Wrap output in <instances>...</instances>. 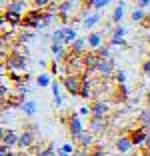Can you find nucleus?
<instances>
[{
	"instance_id": "obj_18",
	"label": "nucleus",
	"mask_w": 150,
	"mask_h": 156,
	"mask_svg": "<svg viewBox=\"0 0 150 156\" xmlns=\"http://www.w3.org/2000/svg\"><path fill=\"white\" fill-rule=\"evenodd\" d=\"M86 46H88V42H86V38H78V40L76 42H74V44L72 46H70V48H68V52H72V54L74 56H84V54H86Z\"/></svg>"
},
{
	"instance_id": "obj_44",
	"label": "nucleus",
	"mask_w": 150,
	"mask_h": 156,
	"mask_svg": "<svg viewBox=\"0 0 150 156\" xmlns=\"http://www.w3.org/2000/svg\"><path fill=\"white\" fill-rule=\"evenodd\" d=\"M72 156H90V152L84 150V148H78V146H76V150H74V154H72Z\"/></svg>"
},
{
	"instance_id": "obj_16",
	"label": "nucleus",
	"mask_w": 150,
	"mask_h": 156,
	"mask_svg": "<svg viewBox=\"0 0 150 156\" xmlns=\"http://www.w3.org/2000/svg\"><path fill=\"white\" fill-rule=\"evenodd\" d=\"M132 148H134V144H132V140H130V136H128V134L118 136V140H116V150H118L120 154H128Z\"/></svg>"
},
{
	"instance_id": "obj_21",
	"label": "nucleus",
	"mask_w": 150,
	"mask_h": 156,
	"mask_svg": "<svg viewBox=\"0 0 150 156\" xmlns=\"http://www.w3.org/2000/svg\"><path fill=\"white\" fill-rule=\"evenodd\" d=\"M80 98H92V78L88 76V74H84V78H82Z\"/></svg>"
},
{
	"instance_id": "obj_36",
	"label": "nucleus",
	"mask_w": 150,
	"mask_h": 156,
	"mask_svg": "<svg viewBox=\"0 0 150 156\" xmlns=\"http://www.w3.org/2000/svg\"><path fill=\"white\" fill-rule=\"evenodd\" d=\"M18 40L20 42H32V40H36V34L34 32H20V36H18Z\"/></svg>"
},
{
	"instance_id": "obj_43",
	"label": "nucleus",
	"mask_w": 150,
	"mask_h": 156,
	"mask_svg": "<svg viewBox=\"0 0 150 156\" xmlns=\"http://www.w3.org/2000/svg\"><path fill=\"white\" fill-rule=\"evenodd\" d=\"M78 114H80V116H92L90 106H82V108H78Z\"/></svg>"
},
{
	"instance_id": "obj_13",
	"label": "nucleus",
	"mask_w": 150,
	"mask_h": 156,
	"mask_svg": "<svg viewBox=\"0 0 150 156\" xmlns=\"http://www.w3.org/2000/svg\"><path fill=\"white\" fill-rule=\"evenodd\" d=\"M100 20H102V14L94 10V12H88V14H84V16H82V26L86 28V30H92V28H94Z\"/></svg>"
},
{
	"instance_id": "obj_31",
	"label": "nucleus",
	"mask_w": 150,
	"mask_h": 156,
	"mask_svg": "<svg viewBox=\"0 0 150 156\" xmlns=\"http://www.w3.org/2000/svg\"><path fill=\"white\" fill-rule=\"evenodd\" d=\"M96 54H98L100 56V60H110V58H112V54H110V48H108V46H102V48H98V50H96Z\"/></svg>"
},
{
	"instance_id": "obj_4",
	"label": "nucleus",
	"mask_w": 150,
	"mask_h": 156,
	"mask_svg": "<svg viewBox=\"0 0 150 156\" xmlns=\"http://www.w3.org/2000/svg\"><path fill=\"white\" fill-rule=\"evenodd\" d=\"M82 74H66V76L60 80L62 86L66 88L70 96H80V88H82Z\"/></svg>"
},
{
	"instance_id": "obj_6",
	"label": "nucleus",
	"mask_w": 150,
	"mask_h": 156,
	"mask_svg": "<svg viewBox=\"0 0 150 156\" xmlns=\"http://www.w3.org/2000/svg\"><path fill=\"white\" fill-rule=\"evenodd\" d=\"M90 112H92V116L106 118V116L110 114V104L106 100H102V98H94V100L90 102Z\"/></svg>"
},
{
	"instance_id": "obj_12",
	"label": "nucleus",
	"mask_w": 150,
	"mask_h": 156,
	"mask_svg": "<svg viewBox=\"0 0 150 156\" xmlns=\"http://www.w3.org/2000/svg\"><path fill=\"white\" fill-rule=\"evenodd\" d=\"M2 20L4 22H8V26L10 28H18V26H22V22H24V16L22 14H18V12H12V10H2Z\"/></svg>"
},
{
	"instance_id": "obj_32",
	"label": "nucleus",
	"mask_w": 150,
	"mask_h": 156,
	"mask_svg": "<svg viewBox=\"0 0 150 156\" xmlns=\"http://www.w3.org/2000/svg\"><path fill=\"white\" fill-rule=\"evenodd\" d=\"M36 156H56V152H54V142H50L48 146L44 148V150H38Z\"/></svg>"
},
{
	"instance_id": "obj_47",
	"label": "nucleus",
	"mask_w": 150,
	"mask_h": 156,
	"mask_svg": "<svg viewBox=\"0 0 150 156\" xmlns=\"http://www.w3.org/2000/svg\"><path fill=\"white\" fill-rule=\"evenodd\" d=\"M146 6H150V0H138V4H136V8H140V10H144Z\"/></svg>"
},
{
	"instance_id": "obj_19",
	"label": "nucleus",
	"mask_w": 150,
	"mask_h": 156,
	"mask_svg": "<svg viewBox=\"0 0 150 156\" xmlns=\"http://www.w3.org/2000/svg\"><path fill=\"white\" fill-rule=\"evenodd\" d=\"M78 148H84V150H88V152L94 148V134H92L90 130H86V132L80 136V140H78Z\"/></svg>"
},
{
	"instance_id": "obj_45",
	"label": "nucleus",
	"mask_w": 150,
	"mask_h": 156,
	"mask_svg": "<svg viewBox=\"0 0 150 156\" xmlns=\"http://www.w3.org/2000/svg\"><path fill=\"white\" fill-rule=\"evenodd\" d=\"M58 20L62 24H68L70 22V14H58Z\"/></svg>"
},
{
	"instance_id": "obj_30",
	"label": "nucleus",
	"mask_w": 150,
	"mask_h": 156,
	"mask_svg": "<svg viewBox=\"0 0 150 156\" xmlns=\"http://www.w3.org/2000/svg\"><path fill=\"white\" fill-rule=\"evenodd\" d=\"M126 34H128V30L120 24V26H114V30H112L110 36H112V38H126Z\"/></svg>"
},
{
	"instance_id": "obj_2",
	"label": "nucleus",
	"mask_w": 150,
	"mask_h": 156,
	"mask_svg": "<svg viewBox=\"0 0 150 156\" xmlns=\"http://www.w3.org/2000/svg\"><path fill=\"white\" fill-rule=\"evenodd\" d=\"M66 126H68V134H70V138H72V142H78L80 136L86 132V128H84V124H82L80 114H78V112H70L68 124H66Z\"/></svg>"
},
{
	"instance_id": "obj_7",
	"label": "nucleus",
	"mask_w": 150,
	"mask_h": 156,
	"mask_svg": "<svg viewBox=\"0 0 150 156\" xmlns=\"http://www.w3.org/2000/svg\"><path fill=\"white\" fill-rule=\"evenodd\" d=\"M98 66H100V56L96 54L94 50L86 52V54H84V70H86L88 76H92L94 72H98Z\"/></svg>"
},
{
	"instance_id": "obj_20",
	"label": "nucleus",
	"mask_w": 150,
	"mask_h": 156,
	"mask_svg": "<svg viewBox=\"0 0 150 156\" xmlns=\"http://www.w3.org/2000/svg\"><path fill=\"white\" fill-rule=\"evenodd\" d=\"M78 32L74 26H64V46H72L74 42L78 40Z\"/></svg>"
},
{
	"instance_id": "obj_22",
	"label": "nucleus",
	"mask_w": 150,
	"mask_h": 156,
	"mask_svg": "<svg viewBox=\"0 0 150 156\" xmlns=\"http://www.w3.org/2000/svg\"><path fill=\"white\" fill-rule=\"evenodd\" d=\"M128 96H130V90H128L126 84H116V90H114V100L116 102H126Z\"/></svg>"
},
{
	"instance_id": "obj_33",
	"label": "nucleus",
	"mask_w": 150,
	"mask_h": 156,
	"mask_svg": "<svg viewBox=\"0 0 150 156\" xmlns=\"http://www.w3.org/2000/svg\"><path fill=\"white\" fill-rule=\"evenodd\" d=\"M108 44H110V46H120V48H128V42H126V38H112V36H110Z\"/></svg>"
},
{
	"instance_id": "obj_48",
	"label": "nucleus",
	"mask_w": 150,
	"mask_h": 156,
	"mask_svg": "<svg viewBox=\"0 0 150 156\" xmlns=\"http://www.w3.org/2000/svg\"><path fill=\"white\" fill-rule=\"evenodd\" d=\"M0 156H14L12 152L8 150V148H4V146H0Z\"/></svg>"
},
{
	"instance_id": "obj_9",
	"label": "nucleus",
	"mask_w": 150,
	"mask_h": 156,
	"mask_svg": "<svg viewBox=\"0 0 150 156\" xmlns=\"http://www.w3.org/2000/svg\"><path fill=\"white\" fill-rule=\"evenodd\" d=\"M114 72H116V62H114V58H110V60H100L98 74H100V78H102V80H110Z\"/></svg>"
},
{
	"instance_id": "obj_46",
	"label": "nucleus",
	"mask_w": 150,
	"mask_h": 156,
	"mask_svg": "<svg viewBox=\"0 0 150 156\" xmlns=\"http://www.w3.org/2000/svg\"><path fill=\"white\" fill-rule=\"evenodd\" d=\"M142 156H150V134H148V140H146V144H144V152H142Z\"/></svg>"
},
{
	"instance_id": "obj_40",
	"label": "nucleus",
	"mask_w": 150,
	"mask_h": 156,
	"mask_svg": "<svg viewBox=\"0 0 150 156\" xmlns=\"http://www.w3.org/2000/svg\"><path fill=\"white\" fill-rule=\"evenodd\" d=\"M90 156H106L104 154V148H102V146H94L90 150Z\"/></svg>"
},
{
	"instance_id": "obj_23",
	"label": "nucleus",
	"mask_w": 150,
	"mask_h": 156,
	"mask_svg": "<svg viewBox=\"0 0 150 156\" xmlns=\"http://www.w3.org/2000/svg\"><path fill=\"white\" fill-rule=\"evenodd\" d=\"M52 102H54L56 108H62V96H60V82L58 80H52Z\"/></svg>"
},
{
	"instance_id": "obj_3",
	"label": "nucleus",
	"mask_w": 150,
	"mask_h": 156,
	"mask_svg": "<svg viewBox=\"0 0 150 156\" xmlns=\"http://www.w3.org/2000/svg\"><path fill=\"white\" fill-rule=\"evenodd\" d=\"M42 18H44V10H36L32 8L24 14V22L22 28H28V30H42Z\"/></svg>"
},
{
	"instance_id": "obj_26",
	"label": "nucleus",
	"mask_w": 150,
	"mask_h": 156,
	"mask_svg": "<svg viewBox=\"0 0 150 156\" xmlns=\"http://www.w3.org/2000/svg\"><path fill=\"white\" fill-rule=\"evenodd\" d=\"M138 124H140L142 128L150 130V108H144V110L138 112Z\"/></svg>"
},
{
	"instance_id": "obj_24",
	"label": "nucleus",
	"mask_w": 150,
	"mask_h": 156,
	"mask_svg": "<svg viewBox=\"0 0 150 156\" xmlns=\"http://www.w3.org/2000/svg\"><path fill=\"white\" fill-rule=\"evenodd\" d=\"M130 18H132V22L134 24H144L146 20H148V14L144 12V10H140V8H132V12H130Z\"/></svg>"
},
{
	"instance_id": "obj_29",
	"label": "nucleus",
	"mask_w": 150,
	"mask_h": 156,
	"mask_svg": "<svg viewBox=\"0 0 150 156\" xmlns=\"http://www.w3.org/2000/svg\"><path fill=\"white\" fill-rule=\"evenodd\" d=\"M74 0H66V2H58V14H68L74 8Z\"/></svg>"
},
{
	"instance_id": "obj_50",
	"label": "nucleus",
	"mask_w": 150,
	"mask_h": 156,
	"mask_svg": "<svg viewBox=\"0 0 150 156\" xmlns=\"http://www.w3.org/2000/svg\"><path fill=\"white\" fill-rule=\"evenodd\" d=\"M56 156H70V154H66V152H62V150H58V152H56Z\"/></svg>"
},
{
	"instance_id": "obj_37",
	"label": "nucleus",
	"mask_w": 150,
	"mask_h": 156,
	"mask_svg": "<svg viewBox=\"0 0 150 156\" xmlns=\"http://www.w3.org/2000/svg\"><path fill=\"white\" fill-rule=\"evenodd\" d=\"M56 14L54 12H48V10H44V18H42V28H46L48 24H52V20H54Z\"/></svg>"
},
{
	"instance_id": "obj_17",
	"label": "nucleus",
	"mask_w": 150,
	"mask_h": 156,
	"mask_svg": "<svg viewBox=\"0 0 150 156\" xmlns=\"http://www.w3.org/2000/svg\"><path fill=\"white\" fill-rule=\"evenodd\" d=\"M2 8L6 10H12V12H18V14H26L28 12V2L26 0H14V2H8V4H2Z\"/></svg>"
},
{
	"instance_id": "obj_34",
	"label": "nucleus",
	"mask_w": 150,
	"mask_h": 156,
	"mask_svg": "<svg viewBox=\"0 0 150 156\" xmlns=\"http://www.w3.org/2000/svg\"><path fill=\"white\" fill-rule=\"evenodd\" d=\"M108 4H110L108 0H92V2H90V6L96 10V12H98V10H102V8H106Z\"/></svg>"
},
{
	"instance_id": "obj_38",
	"label": "nucleus",
	"mask_w": 150,
	"mask_h": 156,
	"mask_svg": "<svg viewBox=\"0 0 150 156\" xmlns=\"http://www.w3.org/2000/svg\"><path fill=\"white\" fill-rule=\"evenodd\" d=\"M16 94H20V96H22V98H26L28 96V94H30V88H28L26 86V84H18V86H16Z\"/></svg>"
},
{
	"instance_id": "obj_49",
	"label": "nucleus",
	"mask_w": 150,
	"mask_h": 156,
	"mask_svg": "<svg viewBox=\"0 0 150 156\" xmlns=\"http://www.w3.org/2000/svg\"><path fill=\"white\" fill-rule=\"evenodd\" d=\"M146 104H148V108H150V90L146 92Z\"/></svg>"
},
{
	"instance_id": "obj_5",
	"label": "nucleus",
	"mask_w": 150,
	"mask_h": 156,
	"mask_svg": "<svg viewBox=\"0 0 150 156\" xmlns=\"http://www.w3.org/2000/svg\"><path fill=\"white\" fill-rule=\"evenodd\" d=\"M148 134H150V130L148 128H142V126L128 130V136H130L132 144H134V146H138V148H144L146 140H148Z\"/></svg>"
},
{
	"instance_id": "obj_35",
	"label": "nucleus",
	"mask_w": 150,
	"mask_h": 156,
	"mask_svg": "<svg viewBox=\"0 0 150 156\" xmlns=\"http://www.w3.org/2000/svg\"><path fill=\"white\" fill-rule=\"evenodd\" d=\"M114 80H116V84H126V72H124V70H116V72H114Z\"/></svg>"
},
{
	"instance_id": "obj_14",
	"label": "nucleus",
	"mask_w": 150,
	"mask_h": 156,
	"mask_svg": "<svg viewBox=\"0 0 150 156\" xmlns=\"http://www.w3.org/2000/svg\"><path fill=\"white\" fill-rule=\"evenodd\" d=\"M86 42H88V48H92L96 52L98 48L104 46V36H102V32H88Z\"/></svg>"
},
{
	"instance_id": "obj_39",
	"label": "nucleus",
	"mask_w": 150,
	"mask_h": 156,
	"mask_svg": "<svg viewBox=\"0 0 150 156\" xmlns=\"http://www.w3.org/2000/svg\"><path fill=\"white\" fill-rule=\"evenodd\" d=\"M8 96H10V90H8V86H6V82H2V84H0V98L6 100Z\"/></svg>"
},
{
	"instance_id": "obj_51",
	"label": "nucleus",
	"mask_w": 150,
	"mask_h": 156,
	"mask_svg": "<svg viewBox=\"0 0 150 156\" xmlns=\"http://www.w3.org/2000/svg\"><path fill=\"white\" fill-rule=\"evenodd\" d=\"M148 60H150V56H148Z\"/></svg>"
},
{
	"instance_id": "obj_10",
	"label": "nucleus",
	"mask_w": 150,
	"mask_h": 156,
	"mask_svg": "<svg viewBox=\"0 0 150 156\" xmlns=\"http://www.w3.org/2000/svg\"><path fill=\"white\" fill-rule=\"evenodd\" d=\"M34 144H36V134L30 130H22L18 140V150H30V148H34Z\"/></svg>"
},
{
	"instance_id": "obj_41",
	"label": "nucleus",
	"mask_w": 150,
	"mask_h": 156,
	"mask_svg": "<svg viewBox=\"0 0 150 156\" xmlns=\"http://www.w3.org/2000/svg\"><path fill=\"white\" fill-rule=\"evenodd\" d=\"M142 74L150 78V60H144V62H142Z\"/></svg>"
},
{
	"instance_id": "obj_1",
	"label": "nucleus",
	"mask_w": 150,
	"mask_h": 156,
	"mask_svg": "<svg viewBox=\"0 0 150 156\" xmlns=\"http://www.w3.org/2000/svg\"><path fill=\"white\" fill-rule=\"evenodd\" d=\"M4 68H8V72H24L26 74V68H28L26 54H22L18 50H12L8 56H4Z\"/></svg>"
},
{
	"instance_id": "obj_15",
	"label": "nucleus",
	"mask_w": 150,
	"mask_h": 156,
	"mask_svg": "<svg viewBox=\"0 0 150 156\" xmlns=\"http://www.w3.org/2000/svg\"><path fill=\"white\" fill-rule=\"evenodd\" d=\"M124 8H126V2H122V0L114 6L112 16H110V22H112L114 26H120V24H122V20H124Z\"/></svg>"
},
{
	"instance_id": "obj_8",
	"label": "nucleus",
	"mask_w": 150,
	"mask_h": 156,
	"mask_svg": "<svg viewBox=\"0 0 150 156\" xmlns=\"http://www.w3.org/2000/svg\"><path fill=\"white\" fill-rule=\"evenodd\" d=\"M0 132H2V144H0V146H4V148H18V140H20V134L16 132V130H12V128H2L0 130Z\"/></svg>"
},
{
	"instance_id": "obj_28",
	"label": "nucleus",
	"mask_w": 150,
	"mask_h": 156,
	"mask_svg": "<svg viewBox=\"0 0 150 156\" xmlns=\"http://www.w3.org/2000/svg\"><path fill=\"white\" fill-rule=\"evenodd\" d=\"M36 84H38V86H40V88L52 86V80H50V74H46V72L38 74V78H36Z\"/></svg>"
},
{
	"instance_id": "obj_25",
	"label": "nucleus",
	"mask_w": 150,
	"mask_h": 156,
	"mask_svg": "<svg viewBox=\"0 0 150 156\" xmlns=\"http://www.w3.org/2000/svg\"><path fill=\"white\" fill-rule=\"evenodd\" d=\"M20 110H22L24 114L28 116V118H32V116L36 114V110H38V104H36L34 100H26V102L22 104V108H20Z\"/></svg>"
},
{
	"instance_id": "obj_42",
	"label": "nucleus",
	"mask_w": 150,
	"mask_h": 156,
	"mask_svg": "<svg viewBox=\"0 0 150 156\" xmlns=\"http://www.w3.org/2000/svg\"><path fill=\"white\" fill-rule=\"evenodd\" d=\"M60 64H62V62H56V60H54V62H50V72L58 74L60 72Z\"/></svg>"
},
{
	"instance_id": "obj_27",
	"label": "nucleus",
	"mask_w": 150,
	"mask_h": 156,
	"mask_svg": "<svg viewBox=\"0 0 150 156\" xmlns=\"http://www.w3.org/2000/svg\"><path fill=\"white\" fill-rule=\"evenodd\" d=\"M50 38H52V44H64V28H56L50 34Z\"/></svg>"
},
{
	"instance_id": "obj_11",
	"label": "nucleus",
	"mask_w": 150,
	"mask_h": 156,
	"mask_svg": "<svg viewBox=\"0 0 150 156\" xmlns=\"http://www.w3.org/2000/svg\"><path fill=\"white\" fill-rule=\"evenodd\" d=\"M108 128V120L106 118H98V116H90L88 120V130L92 134H104Z\"/></svg>"
}]
</instances>
